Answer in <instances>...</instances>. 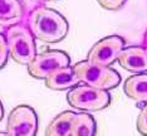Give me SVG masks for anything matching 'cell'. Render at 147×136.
Here are the masks:
<instances>
[{
    "instance_id": "cell-1",
    "label": "cell",
    "mask_w": 147,
    "mask_h": 136,
    "mask_svg": "<svg viewBox=\"0 0 147 136\" xmlns=\"http://www.w3.org/2000/svg\"><path fill=\"white\" fill-rule=\"evenodd\" d=\"M33 37L44 43H58L69 32V24L61 13L47 6L33 9L28 18V26Z\"/></svg>"
},
{
    "instance_id": "cell-2",
    "label": "cell",
    "mask_w": 147,
    "mask_h": 136,
    "mask_svg": "<svg viewBox=\"0 0 147 136\" xmlns=\"http://www.w3.org/2000/svg\"><path fill=\"white\" fill-rule=\"evenodd\" d=\"M73 68L79 79V83L91 87L109 91L121 83V76L111 67H99L93 66L87 61H81L76 63Z\"/></svg>"
},
{
    "instance_id": "cell-3",
    "label": "cell",
    "mask_w": 147,
    "mask_h": 136,
    "mask_svg": "<svg viewBox=\"0 0 147 136\" xmlns=\"http://www.w3.org/2000/svg\"><path fill=\"white\" fill-rule=\"evenodd\" d=\"M9 48V55L16 63L28 66L36 55L35 38L26 26L16 24L8 28L5 35Z\"/></svg>"
},
{
    "instance_id": "cell-4",
    "label": "cell",
    "mask_w": 147,
    "mask_h": 136,
    "mask_svg": "<svg viewBox=\"0 0 147 136\" xmlns=\"http://www.w3.org/2000/svg\"><path fill=\"white\" fill-rule=\"evenodd\" d=\"M67 101L73 108L83 112H97L107 108L111 105V95L87 85H78L67 93Z\"/></svg>"
},
{
    "instance_id": "cell-5",
    "label": "cell",
    "mask_w": 147,
    "mask_h": 136,
    "mask_svg": "<svg viewBox=\"0 0 147 136\" xmlns=\"http://www.w3.org/2000/svg\"><path fill=\"white\" fill-rule=\"evenodd\" d=\"M68 66H71V58L68 53L59 49H49L38 53L26 67H28V73L32 77L45 79L57 69L68 67Z\"/></svg>"
},
{
    "instance_id": "cell-6",
    "label": "cell",
    "mask_w": 147,
    "mask_h": 136,
    "mask_svg": "<svg viewBox=\"0 0 147 136\" xmlns=\"http://www.w3.org/2000/svg\"><path fill=\"white\" fill-rule=\"evenodd\" d=\"M5 127L11 136H36L39 129L38 115L30 106L19 105L10 111Z\"/></svg>"
},
{
    "instance_id": "cell-7",
    "label": "cell",
    "mask_w": 147,
    "mask_h": 136,
    "mask_svg": "<svg viewBox=\"0 0 147 136\" xmlns=\"http://www.w3.org/2000/svg\"><path fill=\"white\" fill-rule=\"evenodd\" d=\"M125 48V39L119 35H109L98 41L89 49L87 62L93 66L109 67L118 59L119 53Z\"/></svg>"
},
{
    "instance_id": "cell-8",
    "label": "cell",
    "mask_w": 147,
    "mask_h": 136,
    "mask_svg": "<svg viewBox=\"0 0 147 136\" xmlns=\"http://www.w3.org/2000/svg\"><path fill=\"white\" fill-rule=\"evenodd\" d=\"M117 61L122 68L131 73H147V52L143 47L132 45L123 48Z\"/></svg>"
},
{
    "instance_id": "cell-9",
    "label": "cell",
    "mask_w": 147,
    "mask_h": 136,
    "mask_svg": "<svg viewBox=\"0 0 147 136\" xmlns=\"http://www.w3.org/2000/svg\"><path fill=\"white\" fill-rule=\"evenodd\" d=\"M44 81H45V87L53 89V91L72 89L79 83V79L74 72V68L71 67V66L57 69L55 72L49 74Z\"/></svg>"
},
{
    "instance_id": "cell-10",
    "label": "cell",
    "mask_w": 147,
    "mask_h": 136,
    "mask_svg": "<svg viewBox=\"0 0 147 136\" xmlns=\"http://www.w3.org/2000/svg\"><path fill=\"white\" fill-rule=\"evenodd\" d=\"M24 6L20 0H0V26L10 28L22 20Z\"/></svg>"
},
{
    "instance_id": "cell-11",
    "label": "cell",
    "mask_w": 147,
    "mask_h": 136,
    "mask_svg": "<svg viewBox=\"0 0 147 136\" xmlns=\"http://www.w3.org/2000/svg\"><path fill=\"white\" fill-rule=\"evenodd\" d=\"M123 91L136 101L137 104H146L147 102V73L132 74L126 79L123 85Z\"/></svg>"
},
{
    "instance_id": "cell-12",
    "label": "cell",
    "mask_w": 147,
    "mask_h": 136,
    "mask_svg": "<svg viewBox=\"0 0 147 136\" xmlns=\"http://www.w3.org/2000/svg\"><path fill=\"white\" fill-rule=\"evenodd\" d=\"M74 116L76 112L73 111H63L58 114L45 127L44 136H69Z\"/></svg>"
},
{
    "instance_id": "cell-13",
    "label": "cell",
    "mask_w": 147,
    "mask_h": 136,
    "mask_svg": "<svg viewBox=\"0 0 147 136\" xmlns=\"http://www.w3.org/2000/svg\"><path fill=\"white\" fill-rule=\"evenodd\" d=\"M96 132L97 124L94 117L88 112H76L69 136H96Z\"/></svg>"
},
{
    "instance_id": "cell-14",
    "label": "cell",
    "mask_w": 147,
    "mask_h": 136,
    "mask_svg": "<svg viewBox=\"0 0 147 136\" xmlns=\"http://www.w3.org/2000/svg\"><path fill=\"white\" fill-rule=\"evenodd\" d=\"M137 131L142 136H147V102L143 104L141 111L137 117V124H136Z\"/></svg>"
},
{
    "instance_id": "cell-15",
    "label": "cell",
    "mask_w": 147,
    "mask_h": 136,
    "mask_svg": "<svg viewBox=\"0 0 147 136\" xmlns=\"http://www.w3.org/2000/svg\"><path fill=\"white\" fill-rule=\"evenodd\" d=\"M9 58V48H8V43H6L5 35L0 33V69L4 68L6 62Z\"/></svg>"
},
{
    "instance_id": "cell-16",
    "label": "cell",
    "mask_w": 147,
    "mask_h": 136,
    "mask_svg": "<svg viewBox=\"0 0 147 136\" xmlns=\"http://www.w3.org/2000/svg\"><path fill=\"white\" fill-rule=\"evenodd\" d=\"M126 1L127 0H97V3L102 8H105L106 10H111V12L119 10L126 4Z\"/></svg>"
},
{
    "instance_id": "cell-17",
    "label": "cell",
    "mask_w": 147,
    "mask_h": 136,
    "mask_svg": "<svg viewBox=\"0 0 147 136\" xmlns=\"http://www.w3.org/2000/svg\"><path fill=\"white\" fill-rule=\"evenodd\" d=\"M3 117H4V107H3V104L0 101V121L3 120Z\"/></svg>"
},
{
    "instance_id": "cell-18",
    "label": "cell",
    "mask_w": 147,
    "mask_h": 136,
    "mask_svg": "<svg viewBox=\"0 0 147 136\" xmlns=\"http://www.w3.org/2000/svg\"><path fill=\"white\" fill-rule=\"evenodd\" d=\"M146 49V52H147V30H146V33H145V47H143Z\"/></svg>"
},
{
    "instance_id": "cell-19",
    "label": "cell",
    "mask_w": 147,
    "mask_h": 136,
    "mask_svg": "<svg viewBox=\"0 0 147 136\" xmlns=\"http://www.w3.org/2000/svg\"><path fill=\"white\" fill-rule=\"evenodd\" d=\"M0 136H11V135H9L8 132H3V131H0Z\"/></svg>"
},
{
    "instance_id": "cell-20",
    "label": "cell",
    "mask_w": 147,
    "mask_h": 136,
    "mask_svg": "<svg viewBox=\"0 0 147 136\" xmlns=\"http://www.w3.org/2000/svg\"><path fill=\"white\" fill-rule=\"evenodd\" d=\"M40 1H57V0H40Z\"/></svg>"
}]
</instances>
